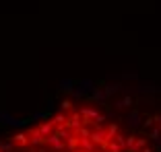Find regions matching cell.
<instances>
[{"label": "cell", "instance_id": "7c38bea8", "mask_svg": "<svg viewBox=\"0 0 161 152\" xmlns=\"http://www.w3.org/2000/svg\"><path fill=\"white\" fill-rule=\"evenodd\" d=\"M14 150V144L10 142V140H6V142H0V152H13Z\"/></svg>", "mask_w": 161, "mask_h": 152}, {"label": "cell", "instance_id": "ba28073f", "mask_svg": "<svg viewBox=\"0 0 161 152\" xmlns=\"http://www.w3.org/2000/svg\"><path fill=\"white\" fill-rule=\"evenodd\" d=\"M116 134H118V125H116V124H109L108 128H105V140H112Z\"/></svg>", "mask_w": 161, "mask_h": 152}, {"label": "cell", "instance_id": "ac0fdd59", "mask_svg": "<svg viewBox=\"0 0 161 152\" xmlns=\"http://www.w3.org/2000/svg\"><path fill=\"white\" fill-rule=\"evenodd\" d=\"M134 140H136V136H126V148H128V150H130V148H132Z\"/></svg>", "mask_w": 161, "mask_h": 152}, {"label": "cell", "instance_id": "d6986e66", "mask_svg": "<svg viewBox=\"0 0 161 152\" xmlns=\"http://www.w3.org/2000/svg\"><path fill=\"white\" fill-rule=\"evenodd\" d=\"M138 152H153V148H149V146H145V148H141Z\"/></svg>", "mask_w": 161, "mask_h": 152}, {"label": "cell", "instance_id": "9a60e30c", "mask_svg": "<svg viewBox=\"0 0 161 152\" xmlns=\"http://www.w3.org/2000/svg\"><path fill=\"white\" fill-rule=\"evenodd\" d=\"M149 138H151V140H155V142H157V140H161V128H159V125L151 129V134H149Z\"/></svg>", "mask_w": 161, "mask_h": 152}, {"label": "cell", "instance_id": "5bb4252c", "mask_svg": "<svg viewBox=\"0 0 161 152\" xmlns=\"http://www.w3.org/2000/svg\"><path fill=\"white\" fill-rule=\"evenodd\" d=\"M155 125V119H153V115H145V119H142V128H153Z\"/></svg>", "mask_w": 161, "mask_h": 152}, {"label": "cell", "instance_id": "3957f363", "mask_svg": "<svg viewBox=\"0 0 161 152\" xmlns=\"http://www.w3.org/2000/svg\"><path fill=\"white\" fill-rule=\"evenodd\" d=\"M126 124L130 125V128H138V125H141V113H138L136 109H132L130 115H128V119H126Z\"/></svg>", "mask_w": 161, "mask_h": 152}, {"label": "cell", "instance_id": "44dd1931", "mask_svg": "<svg viewBox=\"0 0 161 152\" xmlns=\"http://www.w3.org/2000/svg\"><path fill=\"white\" fill-rule=\"evenodd\" d=\"M157 150H161V140H157Z\"/></svg>", "mask_w": 161, "mask_h": 152}, {"label": "cell", "instance_id": "ffe728a7", "mask_svg": "<svg viewBox=\"0 0 161 152\" xmlns=\"http://www.w3.org/2000/svg\"><path fill=\"white\" fill-rule=\"evenodd\" d=\"M75 152H89V150H85V148H75Z\"/></svg>", "mask_w": 161, "mask_h": 152}, {"label": "cell", "instance_id": "7a4b0ae2", "mask_svg": "<svg viewBox=\"0 0 161 152\" xmlns=\"http://www.w3.org/2000/svg\"><path fill=\"white\" fill-rule=\"evenodd\" d=\"M64 125H66L70 132L79 129L80 125H85V124H83V115H80V111H72L70 117H66V124H64Z\"/></svg>", "mask_w": 161, "mask_h": 152}, {"label": "cell", "instance_id": "8992f818", "mask_svg": "<svg viewBox=\"0 0 161 152\" xmlns=\"http://www.w3.org/2000/svg\"><path fill=\"white\" fill-rule=\"evenodd\" d=\"M114 105L118 107V109H122V107H132V105H134V101H132V97H130V95H126L122 101H116Z\"/></svg>", "mask_w": 161, "mask_h": 152}, {"label": "cell", "instance_id": "5b68a950", "mask_svg": "<svg viewBox=\"0 0 161 152\" xmlns=\"http://www.w3.org/2000/svg\"><path fill=\"white\" fill-rule=\"evenodd\" d=\"M37 129H39V134H42L43 138H47V136H50V134L56 129V125H54V121H47V124H42Z\"/></svg>", "mask_w": 161, "mask_h": 152}, {"label": "cell", "instance_id": "9c48e42d", "mask_svg": "<svg viewBox=\"0 0 161 152\" xmlns=\"http://www.w3.org/2000/svg\"><path fill=\"white\" fill-rule=\"evenodd\" d=\"M120 89H122V86H120V84H108V86H105V90H103L105 99H108V97H112V95H114V93H118Z\"/></svg>", "mask_w": 161, "mask_h": 152}, {"label": "cell", "instance_id": "e0dca14e", "mask_svg": "<svg viewBox=\"0 0 161 152\" xmlns=\"http://www.w3.org/2000/svg\"><path fill=\"white\" fill-rule=\"evenodd\" d=\"M72 97H75V99H80V97H85V90L80 89V86H76V89H72Z\"/></svg>", "mask_w": 161, "mask_h": 152}, {"label": "cell", "instance_id": "4fadbf2b", "mask_svg": "<svg viewBox=\"0 0 161 152\" xmlns=\"http://www.w3.org/2000/svg\"><path fill=\"white\" fill-rule=\"evenodd\" d=\"M114 142L118 144L120 148H126V136H124V134H116V136H114Z\"/></svg>", "mask_w": 161, "mask_h": 152}, {"label": "cell", "instance_id": "277c9868", "mask_svg": "<svg viewBox=\"0 0 161 152\" xmlns=\"http://www.w3.org/2000/svg\"><path fill=\"white\" fill-rule=\"evenodd\" d=\"M76 138H79V136H76ZM76 146H79V148H85V150H89V152H95V150H97V146H95L89 138H79V144H76Z\"/></svg>", "mask_w": 161, "mask_h": 152}, {"label": "cell", "instance_id": "52a82bcc", "mask_svg": "<svg viewBox=\"0 0 161 152\" xmlns=\"http://www.w3.org/2000/svg\"><path fill=\"white\" fill-rule=\"evenodd\" d=\"M145 146H147V138H136L134 144H132V148H130V152H138L141 148H145Z\"/></svg>", "mask_w": 161, "mask_h": 152}, {"label": "cell", "instance_id": "8fae6325", "mask_svg": "<svg viewBox=\"0 0 161 152\" xmlns=\"http://www.w3.org/2000/svg\"><path fill=\"white\" fill-rule=\"evenodd\" d=\"M60 90H64V93H70L72 90V80L70 78H64V80L60 82Z\"/></svg>", "mask_w": 161, "mask_h": 152}, {"label": "cell", "instance_id": "6da1fadb", "mask_svg": "<svg viewBox=\"0 0 161 152\" xmlns=\"http://www.w3.org/2000/svg\"><path fill=\"white\" fill-rule=\"evenodd\" d=\"M89 140L95 144V146L103 148L105 142H108V140H105V128H103V125H95V128L91 129V134H89Z\"/></svg>", "mask_w": 161, "mask_h": 152}, {"label": "cell", "instance_id": "30bf717a", "mask_svg": "<svg viewBox=\"0 0 161 152\" xmlns=\"http://www.w3.org/2000/svg\"><path fill=\"white\" fill-rule=\"evenodd\" d=\"M91 99H93V101H97V103H103V101H105L103 90H101V89H93V95H91Z\"/></svg>", "mask_w": 161, "mask_h": 152}, {"label": "cell", "instance_id": "2e32d148", "mask_svg": "<svg viewBox=\"0 0 161 152\" xmlns=\"http://www.w3.org/2000/svg\"><path fill=\"white\" fill-rule=\"evenodd\" d=\"M60 107H62V111H72V101L64 99V101L60 103Z\"/></svg>", "mask_w": 161, "mask_h": 152}]
</instances>
